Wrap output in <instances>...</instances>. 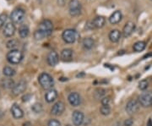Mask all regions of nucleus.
<instances>
[{
  "instance_id": "obj_33",
  "label": "nucleus",
  "mask_w": 152,
  "mask_h": 126,
  "mask_svg": "<svg viewBox=\"0 0 152 126\" xmlns=\"http://www.w3.org/2000/svg\"><path fill=\"white\" fill-rule=\"evenodd\" d=\"M47 126H61V124L58 120L57 119H51L48 124H47Z\"/></svg>"
},
{
  "instance_id": "obj_15",
  "label": "nucleus",
  "mask_w": 152,
  "mask_h": 126,
  "mask_svg": "<svg viewBox=\"0 0 152 126\" xmlns=\"http://www.w3.org/2000/svg\"><path fill=\"white\" fill-rule=\"evenodd\" d=\"M47 63L50 66H55V65H57L58 63V61H59L58 54H57L55 51H51L48 54V55H47Z\"/></svg>"
},
{
  "instance_id": "obj_21",
  "label": "nucleus",
  "mask_w": 152,
  "mask_h": 126,
  "mask_svg": "<svg viewBox=\"0 0 152 126\" xmlns=\"http://www.w3.org/2000/svg\"><path fill=\"white\" fill-rule=\"evenodd\" d=\"M91 22H92V25H93L94 28H101V27L104 26V25L106 23V19L102 16H97Z\"/></svg>"
},
{
  "instance_id": "obj_3",
  "label": "nucleus",
  "mask_w": 152,
  "mask_h": 126,
  "mask_svg": "<svg viewBox=\"0 0 152 126\" xmlns=\"http://www.w3.org/2000/svg\"><path fill=\"white\" fill-rule=\"evenodd\" d=\"M6 58L9 63L12 64H18L23 59V54L18 49H13L7 54Z\"/></svg>"
},
{
  "instance_id": "obj_17",
  "label": "nucleus",
  "mask_w": 152,
  "mask_h": 126,
  "mask_svg": "<svg viewBox=\"0 0 152 126\" xmlns=\"http://www.w3.org/2000/svg\"><path fill=\"white\" fill-rule=\"evenodd\" d=\"M11 113L15 118H20L24 116V112L21 108L19 107L17 104H14L11 107Z\"/></svg>"
},
{
  "instance_id": "obj_11",
  "label": "nucleus",
  "mask_w": 152,
  "mask_h": 126,
  "mask_svg": "<svg viewBox=\"0 0 152 126\" xmlns=\"http://www.w3.org/2000/svg\"><path fill=\"white\" fill-rule=\"evenodd\" d=\"M72 121L75 126H81L84 122V113L81 111H74L72 114Z\"/></svg>"
},
{
  "instance_id": "obj_30",
  "label": "nucleus",
  "mask_w": 152,
  "mask_h": 126,
  "mask_svg": "<svg viewBox=\"0 0 152 126\" xmlns=\"http://www.w3.org/2000/svg\"><path fill=\"white\" fill-rule=\"evenodd\" d=\"M6 45H7V47H8V48L13 50L16 46L18 45V42H17L16 40H15V39H11V40H9V42H7Z\"/></svg>"
},
{
  "instance_id": "obj_27",
  "label": "nucleus",
  "mask_w": 152,
  "mask_h": 126,
  "mask_svg": "<svg viewBox=\"0 0 152 126\" xmlns=\"http://www.w3.org/2000/svg\"><path fill=\"white\" fill-rule=\"evenodd\" d=\"M100 112L102 115L104 116H107V115H109L110 113H111V108L109 106H101V108H100Z\"/></svg>"
},
{
  "instance_id": "obj_31",
  "label": "nucleus",
  "mask_w": 152,
  "mask_h": 126,
  "mask_svg": "<svg viewBox=\"0 0 152 126\" xmlns=\"http://www.w3.org/2000/svg\"><path fill=\"white\" fill-rule=\"evenodd\" d=\"M7 19H8V15H7V14L3 13V14H1V15H0V28L4 26L5 22L7 21Z\"/></svg>"
},
{
  "instance_id": "obj_19",
  "label": "nucleus",
  "mask_w": 152,
  "mask_h": 126,
  "mask_svg": "<svg viewBox=\"0 0 152 126\" xmlns=\"http://www.w3.org/2000/svg\"><path fill=\"white\" fill-rule=\"evenodd\" d=\"M30 33V29L29 26H27L26 24H23L20 25L19 27V36L20 38H26L27 36H29Z\"/></svg>"
},
{
  "instance_id": "obj_6",
  "label": "nucleus",
  "mask_w": 152,
  "mask_h": 126,
  "mask_svg": "<svg viewBox=\"0 0 152 126\" xmlns=\"http://www.w3.org/2000/svg\"><path fill=\"white\" fill-rule=\"evenodd\" d=\"M69 12L73 17L79 16L81 14V4L79 0H71L69 3Z\"/></svg>"
},
{
  "instance_id": "obj_13",
  "label": "nucleus",
  "mask_w": 152,
  "mask_h": 126,
  "mask_svg": "<svg viewBox=\"0 0 152 126\" xmlns=\"http://www.w3.org/2000/svg\"><path fill=\"white\" fill-rule=\"evenodd\" d=\"M69 102L71 104L73 107H77L81 104V97L79 93L77 92H72L68 97Z\"/></svg>"
},
{
  "instance_id": "obj_38",
  "label": "nucleus",
  "mask_w": 152,
  "mask_h": 126,
  "mask_svg": "<svg viewBox=\"0 0 152 126\" xmlns=\"http://www.w3.org/2000/svg\"><path fill=\"white\" fill-rule=\"evenodd\" d=\"M66 126H71V125H66Z\"/></svg>"
},
{
  "instance_id": "obj_23",
  "label": "nucleus",
  "mask_w": 152,
  "mask_h": 126,
  "mask_svg": "<svg viewBox=\"0 0 152 126\" xmlns=\"http://www.w3.org/2000/svg\"><path fill=\"white\" fill-rule=\"evenodd\" d=\"M82 45L85 49H91L95 45V41L90 37H86L83 40Z\"/></svg>"
},
{
  "instance_id": "obj_36",
  "label": "nucleus",
  "mask_w": 152,
  "mask_h": 126,
  "mask_svg": "<svg viewBox=\"0 0 152 126\" xmlns=\"http://www.w3.org/2000/svg\"><path fill=\"white\" fill-rule=\"evenodd\" d=\"M66 1L67 0H58L57 2H58V6H61V7H63L65 5V3H66Z\"/></svg>"
},
{
  "instance_id": "obj_9",
  "label": "nucleus",
  "mask_w": 152,
  "mask_h": 126,
  "mask_svg": "<svg viewBox=\"0 0 152 126\" xmlns=\"http://www.w3.org/2000/svg\"><path fill=\"white\" fill-rule=\"evenodd\" d=\"M27 87V83L25 81H19L16 85L14 86V87L12 88V92L14 95L18 96L19 94H21L22 92H24Z\"/></svg>"
},
{
  "instance_id": "obj_34",
  "label": "nucleus",
  "mask_w": 152,
  "mask_h": 126,
  "mask_svg": "<svg viewBox=\"0 0 152 126\" xmlns=\"http://www.w3.org/2000/svg\"><path fill=\"white\" fill-rule=\"evenodd\" d=\"M32 109H33V111L34 112H36V113H39V112H41L42 111V105L41 104H39V103H36V104H34L33 105V107H32Z\"/></svg>"
},
{
  "instance_id": "obj_14",
  "label": "nucleus",
  "mask_w": 152,
  "mask_h": 126,
  "mask_svg": "<svg viewBox=\"0 0 152 126\" xmlns=\"http://www.w3.org/2000/svg\"><path fill=\"white\" fill-rule=\"evenodd\" d=\"M135 30V24L132 21H128L125 24V26L123 29V36L124 37L130 36Z\"/></svg>"
},
{
  "instance_id": "obj_2",
  "label": "nucleus",
  "mask_w": 152,
  "mask_h": 126,
  "mask_svg": "<svg viewBox=\"0 0 152 126\" xmlns=\"http://www.w3.org/2000/svg\"><path fill=\"white\" fill-rule=\"evenodd\" d=\"M38 81H39V84L41 85V86L45 90H50L53 86V79L47 73H42L38 77Z\"/></svg>"
},
{
  "instance_id": "obj_22",
  "label": "nucleus",
  "mask_w": 152,
  "mask_h": 126,
  "mask_svg": "<svg viewBox=\"0 0 152 126\" xmlns=\"http://www.w3.org/2000/svg\"><path fill=\"white\" fill-rule=\"evenodd\" d=\"M72 56H73V50L70 48H64L61 52V58L63 61L71 60Z\"/></svg>"
},
{
  "instance_id": "obj_24",
  "label": "nucleus",
  "mask_w": 152,
  "mask_h": 126,
  "mask_svg": "<svg viewBox=\"0 0 152 126\" xmlns=\"http://www.w3.org/2000/svg\"><path fill=\"white\" fill-rule=\"evenodd\" d=\"M145 47H146V43L143 41H140L134 43L133 48L135 52H142L143 50H144Z\"/></svg>"
},
{
  "instance_id": "obj_35",
  "label": "nucleus",
  "mask_w": 152,
  "mask_h": 126,
  "mask_svg": "<svg viewBox=\"0 0 152 126\" xmlns=\"http://www.w3.org/2000/svg\"><path fill=\"white\" fill-rule=\"evenodd\" d=\"M134 124V121L132 118H128V119H126L125 122H124V126H132V125Z\"/></svg>"
},
{
  "instance_id": "obj_39",
  "label": "nucleus",
  "mask_w": 152,
  "mask_h": 126,
  "mask_svg": "<svg viewBox=\"0 0 152 126\" xmlns=\"http://www.w3.org/2000/svg\"><path fill=\"white\" fill-rule=\"evenodd\" d=\"M151 1H152V0H151Z\"/></svg>"
},
{
  "instance_id": "obj_29",
  "label": "nucleus",
  "mask_w": 152,
  "mask_h": 126,
  "mask_svg": "<svg viewBox=\"0 0 152 126\" xmlns=\"http://www.w3.org/2000/svg\"><path fill=\"white\" fill-rule=\"evenodd\" d=\"M149 86V82L147 80H142L139 83V88L141 90H146Z\"/></svg>"
},
{
  "instance_id": "obj_20",
  "label": "nucleus",
  "mask_w": 152,
  "mask_h": 126,
  "mask_svg": "<svg viewBox=\"0 0 152 126\" xmlns=\"http://www.w3.org/2000/svg\"><path fill=\"white\" fill-rule=\"evenodd\" d=\"M108 37L112 42H117L121 38V32L118 30H112L110 31Z\"/></svg>"
},
{
  "instance_id": "obj_4",
  "label": "nucleus",
  "mask_w": 152,
  "mask_h": 126,
  "mask_svg": "<svg viewBox=\"0 0 152 126\" xmlns=\"http://www.w3.org/2000/svg\"><path fill=\"white\" fill-rule=\"evenodd\" d=\"M79 33L77 31L73 29H67L65 30L62 34V38L66 43H74L79 38Z\"/></svg>"
},
{
  "instance_id": "obj_16",
  "label": "nucleus",
  "mask_w": 152,
  "mask_h": 126,
  "mask_svg": "<svg viewBox=\"0 0 152 126\" xmlns=\"http://www.w3.org/2000/svg\"><path fill=\"white\" fill-rule=\"evenodd\" d=\"M123 19V15H122V12L120 10H116L114 11L111 16L109 17V22L112 24V25H116L117 23H119Z\"/></svg>"
},
{
  "instance_id": "obj_1",
  "label": "nucleus",
  "mask_w": 152,
  "mask_h": 126,
  "mask_svg": "<svg viewBox=\"0 0 152 126\" xmlns=\"http://www.w3.org/2000/svg\"><path fill=\"white\" fill-rule=\"evenodd\" d=\"M53 25L50 19H43L40 22L39 26L34 33V38L36 41L42 40L53 33Z\"/></svg>"
},
{
  "instance_id": "obj_8",
  "label": "nucleus",
  "mask_w": 152,
  "mask_h": 126,
  "mask_svg": "<svg viewBox=\"0 0 152 126\" xmlns=\"http://www.w3.org/2000/svg\"><path fill=\"white\" fill-rule=\"evenodd\" d=\"M140 106V102H138V101H136V100L134 99L130 100V101L127 103V105H126V112L128 113V114L132 115V114H134V113H137V112L139 111Z\"/></svg>"
},
{
  "instance_id": "obj_25",
  "label": "nucleus",
  "mask_w": 152,
  "mask_h": 126,
  "mask_svg": "<svg viewBox=\"0 0 152 126\" xmlns=\"http://www.w3.org/2000/svg\"><path fill=\"white\" fill-rule=\"evenodd\" d=\"M3 74H4L5 76L11 77V76L15 75V70L13 68H11V67L6 66V67H4V68H3Z\"/></svg>"
},
{
  "instance_id": "obj_10",
  "label": "nucleus",
  "mask_w": 152,
  "mask_h": 126,
  "mask_svg": "<svg viewBox=\"0 0 152 126\" xmlns=\"http://www.w3.org/2000/svg\"><path fill=\"white\" fill-rule=\"evenodd\" d=\"M15 31H16V28H15V26L14 25V23L13 22H9L3 27V34L6 37H11V36L15 35Z\"/></svg>"
},
{
  "instance_id": "obj_18",
  "label": "nucleus",
  "mask_w": 152,
  "mask_h": 126,
  "mask_svg": "<svg viewBox=\"0 0 152 126\" xmlns=\"http://www.w3.org/2000/svg\"><path fill=\"white\" fill-rule=\"evenodd\" d=\"M58 97V92L55 89H50V90H47V91L46 92L45 94V99L47 102H53L54 100L57 98Z\"/></svg>"
},
{
  "instance_id": "obj_5",
  "label": "nucleus",
  "mask_w": 152,
  "mask_h": 126,
  "mask_svg": "<svg viewBox=\"0 0 152 126\" xmlns=\"http://www.w3.org/2000/svg\"><path fill=\"white\" fill-rule=\"evenodd\" d=\"M26 17V12L21 8L15 9L10 14L9 18L14 24H20Z\"/></svg>"
},
{
  "instance_id": "obj_12",
  "label": "nucleus",
  "mask_w": 152,
  "mask_h": 126,
  "mask_svg": "<svg viewBox=\"0 0 152 126\" xmlns=\"http://www.w3.org/2000/svg\"><path fill=\"white\" fill-rule=\"evenodd\" d=\"M64 109H65V105L63 102H58L53 106V108L51 109V113L55 116H59L64 112Z\"/></svg>"
},
{
  "instance_id": "obj_37",
  "label": "nucleus",
  "mask_w": 152,
  "mask_h": 126,
  "mask_svg": "<svg viewBox=\"0 0 152 126\" xmlns=\"http://www.w3.org/2000/svg\"><path fill=\"white\" fill-rule=\"evenodd\" d=\"M147 126H152V120L151 118H150L147 122Z\"/></svg>"
},
{
  "instance_id": "obj_7",
  "label": "nucleus",
  "mask_w": 152,
  "mask_h": 126,
  "mask_svg": "<svg viewBox=\"0 0 152 126\" xmlns=\"http://www.w3.org/2000/svg\"><path fill=\"white\" fill-rule=\"evenodd\" d=\"M139 102L144 108L151 107L152 105V91L147 90L143 92L139 97Z\"/></svg>"
},
{
  "instance_id": "obj_26",
  "label": "nucleus",
  "mask_w": 152,
  "mask_h": 126,
  "mask_svg": "<svg viewBox=\"0 0 152 126\" xmlns=\"http://www.w3.org/2000/svg\"><path fill=\"white\" fill-rule=\"evenodd\" d=\"M105 96H106V90H104V89H101V88H99L97 90H96L95 91V97L99 99V98H103V97H105Z\"/></svg>"
},
{
  "instance_id": "obj_28",
  "label": "nucleus",
  "mask_w": 152,
  "mask_h": 126,
  "mask_svg": "<svg viewBox=\"0 0 152 126\" xmlns=\"http://www.w3.org/2000/svg\"><path fill=\"white\" fill-rule=\"evenodd\" d=\"M3 86V87H6V88H10V87H14V81L10 79H5L3 81L2 83Z\"/></svg>"
},
{
  "instance_id": "obj_32",
  "label": "nucleus",
  "mask_w": 152,
  "mask_h": 126,
  "mask_svg": "<svg viewBox=\"0 0 152 126\" xmlns=\"http://www.w3.org/2000/svg\"><path fill=\"white\" fill-rule=\"evenodd\" d=\"M111 103V97H105L101 99V104L103 106H109Z\"/></svg>"
}]
</instances>
